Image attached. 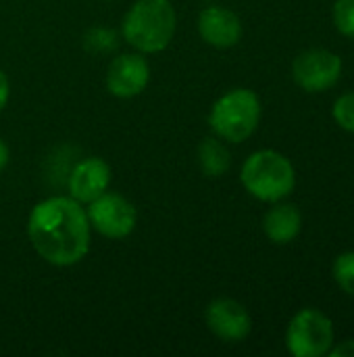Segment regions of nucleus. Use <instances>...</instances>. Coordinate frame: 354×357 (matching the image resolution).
<instances>
[{"instance_id":"f03ea898","label":"nucleus","mask_w":354,"mask_h":357,"mask_svg":"<svg viewBox=\"0 0 354 357\" xmlns=\"http://www.w3.org/2000/svg\"><path fill=\"white\" fill-rule=\"evenodd\" d=\"M175 25L169 0H138L123 19V38L140 52H161L171 44Z\"/></svg>"},{"instance_id":"f3484780","label":"nucleus","mask_w":354,"mask_h":357,"mask_svg":"<svg viewBox=\"0 0 354 357\" xmlns=\"http://www.w3.org/2000/svg\"><path fill=\"white\" fill-rule=\"evenodd\" d=\"M115 33L104 27H94L83 36V46L92 52H108L115 48Z\"/></svg>"},{"instance_id":"dca6fc26","label":"nucleus","mask_w":354,"mask_h":357,"mask_svg":"<svg viewBox=\"0 0 354 357\" xmlns=\"http://www.w3.org/2000/svg\"><path fill=\"white\" fill-rule=\"evenodd\" d=\"M332 113H334L336 123H338L342 130L354 134V92L342 94V96L334 102Z\"/></svg>"},{"instance_id":"a211bd4d","label":"nucleus","mask_w":354,"mask_h":357,"mask_svg":"<svg viewBox=\"0 0 354 357\" xmlns=\"http://www.w3.org/2000/svg\"><path fill=\"white\" fill-rule=\"evenodd\" d=\"M328 356L354 357V339H351V341H344V343H340V345H334V347L330 349V354H328Z\"/></svg>"},{"instance_id":"9b49d317","label":"nucleus","mask_w":354,"mask_h":357,"mask_svg":"<svg viewBox=\"0 0 354 357\" xmlns=\"http://www.w3.org/2000/svg\"><path fill=\"white\" fill-rule=\"evenodd\" d=\"M198 33L215 48H232L242 38V23L234 10L209 6L198 15Z\"/></svg>"},{"instance_id":"f8f14e48","label":"nucleus","mask_w":354,"mask_h":357,"mask_svg":"<svg viewBox=\"0 0 354 357\" xmlns=\"http://www.w3.org/2000/svg\"><path fill=\"white\" fill-rule=\"evenodd\" d=\"M300 228H303V213L292 203L277 201V205L271 207L263 220V230L267 238L275 245L292 243L300 234Z\"/></svg>"},{"instance_id":"39448f33","label":"nucleus","mask_w":354,"mask_h":357,"mask_svg":"<svg viewBox=\"0 0 354 357\" xmlns=\"http://www.w3.org/2000/svg\"><path fill=\"white\" fill-rule=\"evenodd\" d=\"M286 347L294 357L328 356L334 347L332 320L315 307L300 310L288 324Z\"/></svg>"},{"instance_id":"1a4fd4ad","label":"nucleus","mask_w":354,"mask_h":357,"mask_svg":"<svg viewBox=\"0 0 354 357\" xmlns=\"http://www.w3.org/2000/svg\"><path fill=\"white\" fill-rule=\"evenodd\" d=\"M150 79L148 61L142 54H121L115 56L106 71V88L117 98L138 96Z\"/></svg>"},{"instance_id":"423d86ee","label":"nucleus","mask_w":354,"mask_h":357,"mask_svg":"<svg viewBox=\"0 0 354 357\" xmlns=\"http://www.w3.org/2000/svg\"><path fill=\"white\" fill-rule=\"evenodd\" d=\"M340 75L342 59L328 48H309L292 63V77L307 92H325L338 84Z\"/></svg>"},{"instance_id":"20e7f679","label":"nucleus","mask_w":354,"mask_h":357,"mask_svg":"<svg viewBox=\"0 0 354 357\" xmlns=\"http://www.w3.org/2000/svg\"><path fill=\"white\" fill-rule=\"evenodd\" d=\"M261 121V100L248 88H236L223 94L211 109L209 123L213 132L230 142L250 138Z\"/></svg>"},{"instance_id":"9d476101","label":"nucleus","mask_w":354,"mask_h":357,"mask_svg":"<svg viewBox=\"0 0 354 357\" xmlns=\"http://www.w3.org/2000/svg\"><path fill=\"white\" fill-rule=\"evenodd\" d=\"M111 184V167L98 157L81 159L69 174V195L77 203H92Z\"/></svg>"},{"instance_id":"6e6552de","label":"nucleus","mask_w":354,"mask_h":357,"mask_svg":"<svg viewBox=\"0 0 354 357\" xmlns=\"http://www.w3.org/2000/svg\"><path fill=\"white\" fill-rule=\"evenodd\" d=\"M207 326L225 343H240L252 331V320L246 307L234 299H215L207 307Z\"/></svg>"},{"instance_id":"7ed1b4c3","label":"nucleus","mask_w":354,"mask_h":357,"mask_svg":"<svg viewBox=\"0 0 354 357\" xmlns=\"http://www.w3.org/2000/svg\"><path fill=\"white\" fill-rule=\"evenodd\" d=\"M244 188L259 201L277 203L296 186V172L288 157L277 151L263 149L252 153L240 172Z\"/></svg>"},{"instance_id":"ddd939ff","label":"nucleus","mask_w":354,"mask_h":357,"mask_svg":"<svg viewBox=\"0 0 354 357\" xmlns=\"http://www.w3.org/2000/svg\"><path fill=\"white\" fill-rule=\"evenodd\" d=\"M230 151L219 138H204L198 146V165L204 176L219 178L230 169Z\"/></svg>"},{"instance_id":"2eb2a0df","label":"nucleus","mask_w":354,"mask_h":357,"mask_svg":"<svg viewBox=\"0 0 354 357\" xmlns=\"http://www.w3.org/2000/svg\"><path fill=\"white\" fill-rule=\"evenodd\" d=\"M334 23L342 36L354 38V0H336Z\"/></svg>"},{"instance_id":"f257e3e1","label":"nucleus","mask_w":354,"mask_h":357,"mask_svg":"<svg viewBox=\"0 0 354 357\" xmlns=\"http://www.w3.org/2000/svg\"><path fill=\"white\" fill-rule=\"evenodd\" d=\"M90 220L81 203L71 197H50L38 203L27 220V234L35 253L58 268L81 261L90 251Z\"/></svg>"},{"instance_id":"4468645a","label":"nucleus","mask_w":354,"mask_h":357,"mask_svg":"<svg viewBox=\"0 0 354 357\" xmlns=\"http://www.w3.org/2000/svg\"><path fill=\"white\" fill-rule=\"evenodd\" d=\"M334 278L338 282V287L354 297V251L340 253L334 261Z\"/></svg>"},{"instance_id":"6ab92c4d","label":"nucleus","mask_w":354,"mask_h":357,"mask_svg":"<svg viewBox=\"0 0 354 357\" xmlns=\"http://www.w3.org/2000/svg\"><path fill=\"white\" fill-rule=\"evenodd\" d=\"M8 77H6V73L0 69V113H2V109L6 107V100H8Z\"/></svg>"},{"instance_id":"0eeeda50","label":"nucleus","mask_w":354,"mask_h":357,"mask_svg":"<svg viewBox=\"0 0 354 357\" xmlns=\"http://www.w3.org/2000/svg\"><path fill=\"white\" fill-rule=\"evenodd\" d=\"M88 205L90 226L106 238H125L138 224L136 207L117 192H102Z\"/></svg>"},{"instance_id":"aec40b11","label":"nucleus","mask_w":354,"mask_h":357,"mask_svg":"<svg viewBox=\"0 0 354 357\" xmlns=\"http://www.w3.org/2000/svg\"><path fill=\"white\" fill-rule=\"evenodd\" d=\"M6 163H8V146H6V142L0 138V172L6 167Z\"/></svg>"}]
</instances>
